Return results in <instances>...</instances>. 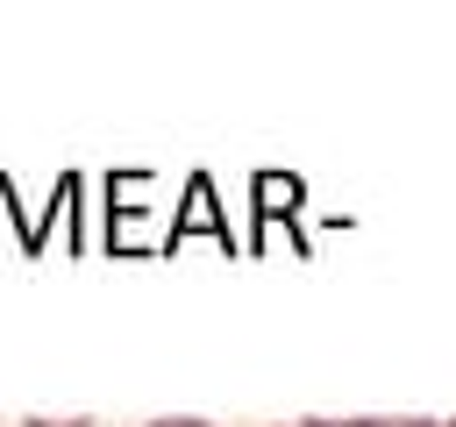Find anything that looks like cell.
Returning a JSON list of instances; mask_svg holds the SVG:
<instances>
[{
	"instance_id": "6da1fadb",
	"label": "cell",
	"mask_w": 456,
	"mask_h": 427,
	"mask_svg": "<svg viewBox=\"0 0 456 427\" xmlns=\"http://www.w3.org/2000/svg\"><path fill=\"white\" fill-rule=\"evenodd\" d=\"M356 427H435V420H420V413H399V420H356Z\"/></svg>"
},
{
	"instance_id": "7a4b0ae2",
	"label": "cell",
	"mask_w": 456,
	"mask_h": 427,
	"mask_svg": "<svg viewBox=\"0 0 456 427\" xmlns=\"http://www.w3.org/2000/svg\"><path fill=\"white\" fill-rule=\"evenodd\" d=\"M150 427H207V420H150Z\"/></svg>"
},
{
	"instance_id": "3957f363",
	"label": "cell",
	"mask_w": 456,
	"mask_h": 427,
	"mask_svg": "<svg viewBox=\"0 0 456 427\" xmlns=\"http://www.w3.org/2000/svg\"><path fill=\"white\" fill-rule=\"evenodd\" d=\"M306 427H356V420H306Z\"/></svg>"
},
{
	"instance_id": "277c9868",
	"label": "cell",
	"mask_w": 456,
	"mask_h": 427,
	"mask_svg": "<svg viewBox=\"0 0 456 427\" xmlns=\"http://www.w3.org/2000/svg\"><path fill=\"white\" fill-rule=\"evenodd\" d=\"M449 427H456V420H449Z\"/></svg>"
}]
</instances>
